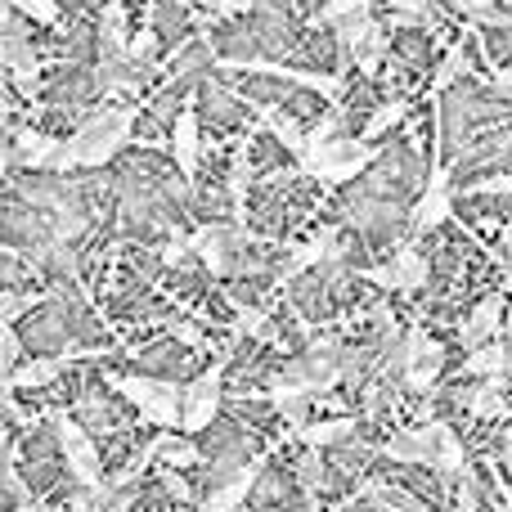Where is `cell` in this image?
I'll list each match as a JSON object with an SVG mask.
<instances>
[{
  "mask_svg": "<svg viewBox=\"0 0 512 512\" xmlns=\"http://www.w3.org/2000/svg\"><path fill=\"white\" fill-rule=\"evenodd\" d=\"M162 486H167V495H176L180 504H189V499H194V495H189V486L176 477V472H162Z\"/></svg>",
  "mask_w": 512,
  "mask_h": 512,
  "instance_id": "obj_44",
  "label": "cell"
},
{
  "mask_svg": "<svg viewBox=\"0 0 512 512\" xmlns=\"http://www.w3.org/2000/svg\"><path fill=\"white\" fill-rule=\"evenodd\" d=\"M333 512H355V504H337Z\"/></svg>",
  "mask_w": 512,
  "mask_h": 512,
  "instance_id": "obj_51",
  "label": "cell"
},
{
  "mask_svg": "<svg viewBox=\"0 0 512 512\" xmlns=\"http://www.w3.org/2000/svg\"><path fill=\"white\" fill-rule=\"evenodd\" d=\"M50 427H54V436H59V450H63V459H68L77 486H86V490L99 486V481H104L99 477V450L86 427H77L68 414H50Z\"/></svg>",
  "mask_w": 512,
  "mask_h": 512,
  "instance_id": "obj_5",
  "label": "cell"
},
{
  "mask_svg": "<svg viewBox=\"0 0 512 512\" xmlns=\"http://www.w3.org/2000/svg\"><path fill=\"white\" fill-rule=\"evenodd\" d=\"M9 162H14V149H5V144H0V180H5V171H9Z\"/></svg>",
  "mask_w": 512,
  "mask_h": 512,
  "instance_id": "obj_47",
  "label": "cell"
},
{
  "mask_svg": "<svg viewBox=\"0 0 512 512\" xmlns=\"http://www.w3.org/2000/svg\"><path fill=\"white\" fill-rule=\"evenodd\" d=\"M508 459H512V441H508Z\"/></svg>",
  "mask_w": 512,
  "mask_h": 512,
  "instance_id": "obj_55",
  "label": "cell"
},
{
  "mask_svg": "<svg viewBox=\"0 0 512 512\" xmlns=\"http://www.w3.org/2000/svg\"><path fill=\"white\" fill-rule=\"evenodd\" d=\"M9 32H18V27H14V5H9V0H0V41H5Z\"/></svg>",
  "mask_w": 512,
  "mask_h": 512,
  "instance_id": "obj_45",
  "label": "cell"
},
{
  "mask_svg": "<svg viewBox=\"0 0 512 512\" xmlns=\"http://www.w3.org/2000/svg\"><path fill=\"white\" fill-rule=\"evenodd\" d=\"M499 328H504V297L495 292V297H486L468 319H463L459 337H463V346H481V342H495Z\"/></svg>",
  "mask_w": 512,
  "mask_h": 512,
  "instance_id": "obj_10",
  "label": "cell"
},
{
  "mask_svg": "<svg viewBox=\"0 0 512 512\" xmlns=\"http://www.w3.org/2000/svg\"><path fill=\"white\" fill-rule=\"evenodd\" d=\"M405 113H409V104H405V99H391V104H382L378 113H373V122H369V135L391 131V126H396V122H405Z\"/></svg>",
  "mask_w": 512,
  "mask_h": 512,
  "instance_id": "obj_34",
  "label": "cell"
},
{
  "mask_svg": "<svg viewBox=\"0 0 512 512\" xmlns=\"http://www.w3.org/2000/svg\"><path fill=\"white\" fill-rule=\"evenodd\" d=\"M122 0H108L99 18V63H126V32H122Z\"/></svg>",
  "mask_w": 512,
  "mask_h": 512,
  "instance_id": "obj_12",
  "label": "cell"
},
{
  "mask_svg": "<svg viewBox=\"0 0 512 512\" xmlns=\"http://www.w3.org/2000/svg\"><path fill=\"white\" fill-rule=\"evenodd\" d=\"M194 261V248H189V234H176V239L162 248V265L167 270H180V265H189Z\"/></svg>",
  "mask_w": 512,
  "mask_h": 512,
  "instance_id": "obj_35",
  "label": "cell"
},
{
  "mask_svg": "<svg viewBox=\"0 0 512 512\" xmlns=\"http://www.w3.org/2000/svg\"><path fill=\"white\" fill-rule=\"evenodd\" d=\"M113 391L140 405V414L158 427H180V387L171 378H135V373H113Z\"/></svg>",
  "mask_w": 512,
  "mask_h": 512,
  "instance_id": "obj_2",
  "label": "cell"
},
{
  "mask_svg": "<svg viewBox=\"0 0 512 512\" xmlns=\"http://www.w3.org/2000/svg\"><path fill=\"white\" fill-rule=\"evenodd\" d=\"M369 162H378L369 140H328L324 149L301 153V167L315 180H324V185H346V180H355Z\"/></svg>",
  "mask_w": 512,
  "mask_h": 512,
  "instance_id": "obj_3",
  "label": "cell"
},
{
  "mask_svg": "<svg viewBox=\"0 0 512 512\" xmlns=\"http://www.w3.org/2000/svg\"><path fill=\"white\" fill-rule=\"evenodd\" d=\"M149 450H153V459H162L167 468H189V463L203 459V450H198L194 441H185V436H171V432H162L158 441H149Z\"/></svg>",
  "mask_w": 512,
  "mask_h": 512,
  "instance_id": "obj_22",
  "label": "cell"
},
{
  "mask_svg": "<svg viewBox=\"0 0 512 512\" xmlns=\"http://www.w3.org/2000/svg\"><path fill=\"white\" fill-rule=\"evenodd\" d=\"M32 306H36L32 292H0V328H9L18 315H27Z\"/></svg>",
  "mask_w": 512,
  "mask_h": 512,
  "instance_id": "obj_32",
  "label": "cell"
},
{
  "mask_svg": "<svg viewBox=\"0 0 512 512\" xmlns=\"http://www.w3.org/2000/svg\"><path fill=\"white\" fill-rule=\"evenodd\" d=\"M0 63H5V68H14L18 81H32L36 77V54H32V45H27L18 32H9L5 41H0Z\"/></svg>",
  "mask_w": 512,
  "mask_h": 512,
  "instance_id": "obj_24",
  "label": "cell"
},
{
  "mask_svg": "<svg viewBox=\"0 0 512 512\" xmlns=\"http://www.w3.org/2000/svg\"><path fill=\"white\" fill-rule=\"evenodd\" d=\"M5 445H9V432H5V427H0V450H5Z\"/></svg>",
  "mask_w": 512,
  "mask_h": 512,
  "instance_id": "obj_49",
  "label": "cell"
},
{
  "mask_svg": "<svg viewBox=\"0 0 512 512\" xmlns=\"http://www.w3.org/2000/svg\"><path fill=\"white\" fill-rule=\"evenodd\" d=\"M216 409H221V364L207 369L203 378H194L189 387H180V432L194 436L212 427Z\"/></svg>",
  "mask_w": 512,
  "mask_h": 512,
  "instance_id": "obj_6",
  "label": "cell"
},
{
  "mask_svg": "<svg viewBox=\"0 0 512 512\" xmlns=\"http://www.w3.org/2000/svg\"><path fill=\"white\" fill-rule=\"evenodd\" d=\"M504 248L512 252V225H508V230H504Z\"/></svg>",
  "mask_w": 512,
  "mask_h": 512,
  "instance_id": "obj_48",
  "label": "cell"
},
{
  "mask_svg": "<svg viewBox=\"0 0 512 512\" xmlns=\"http://www.w3.org/2000/svg\"><path fill=\"white\" fill-rule=\"evenodd\" d=\"M450 212H454L450 185H427V194L418 198V207H414V225L418 230H436V225L450 221Z\"/></svg>",
  "mask_w": 512,
  "mask_h": 512,
  "instance_id": "obj_18",
  "label": "cell"
},
{
  "mask_svg": "<svg viewBox=\"0 0 512 512\" xmlns=\"http://www.w3.org/2000/svg\"><path fill=\"white\" fill-rule=\"evenodd\" d=\"M265 400H270V405L279 409V414L288 418L292 427H301V423H306V400H310V396H306V391H301V387H292L288 378L270 382V391H265Z\"/></svg>",
  "mask_w": 512,
  "mask_h": 512,
  "instance_id": "obj_21",
  "label": "cell"
},
{
  "mask_svg": "<svg viewBox=\"0 0 512 512\" xmlns=\"http://www.w3.org/2000/svg\"><path fill=\"white\" fill-rule=\"evenodd\" d=\"M9 5L32 23H59V0H9Z\"/></svg>",
  "mask_w": 512,
  "mask_h": 512,
  "instance_id": "obj_33",
  "label": "cell"
},
{
  "mask_svg": "<svg viewBox=\"0 0 512 512\" xmlns=\"http://www.w3.org/2000/svg\"><path fill=\"white\" fill-rule=\"evenodd\" d=\"M508 328H512V310H508Z\"/></svg>",
  "mask_w": 512,
  "mask_h": 512,
  "instance_id": "obj_54",
  "label": "cell"
},
{
  "mask_svg": "<svg viewBox=\"0 0 512 512\" xmlns=\"http://www.w3.org/2000/svg\"><path fill=\"white\" fill-rule=\"evenodd\" d=\"M463 72H468V54H463V50H450V59H445L441 72H436V90H450V81H459Z\"/></svg>",
  "mask_w": 512,
  "mask_h": 512,
  "instance_id": "obj_36",
  "label": "cell"
},
{
  "mask_svg": "<svg viewBox=\"0 0 512 512\" xmlns=\"http://www.w3.org/2000/svg\"><path fill=\"white\" fill-rule=\"evenodd\" d=\"M279 77H283V81H292V86L319 90L324 99H337V95H342V77H333V72H301V68H283Z\"/></svg>",
  "mask_w": 512,
  "mask_h": 512,
  "instance_id": "obj_26",
  "label": "cell"
},
{
  "mask_svg": "<svg viewBox=\"0 0 512 512\" xmlns=\"http://www.w3.org/2000/svg\"><path fill=\"white\" fill-rule=\"evenodd\" d=\"M454 5L463 9L468 18H477V23H490V27H512L508 14H499L495 0H454Z\"/></svg>",
  "mask_w": 512,
  "mask_h": 512,
  "instance_id": "obj_30",
  "label": "cell"
},
{
  "mask_svg": "<svg viewBox=\"0 0 512 512\" xmlns=\"http://www.w3.org/2000/svg\"><path fill=\"white\" fill-rule=\"evenodd\" d=\"M472 194H481V198H499V194H512V176L481 180V185H472Z\"/></svg>",
  "mask_w": 512,
  "mask_h": 512,
  "instance_id": "obj_42",
  "label": "cell"
},
{
  "mask_svg": "<svg viewBox=\"0 0 512 512\" xmlns=\"http://www.w3.org/2000/svg\"><path fill=\"white\" fill-rule=\"evenodd\" d=\"M234 337H261V342H274V324L261 306H239L234 315Z\"/></svg>",
  "mask_w": 512,
  "mask_h": 512,
  "instance_id": "obj_27",
  "label": "cell"
},
{
  "mask_svg": "<svg viewBox=\"0 0 512 512\" xmlns=\"http://www.w3.org/2000/svg\"><path fill=\"white\" fill-rule=\"evenodd\" d=\"M261 468H265V459H252V463H243L239 472H234L230 481H221V486L212 490V495L198 504V512H234L243 504V499L252 495V486L261 481Z\"/></svg>",
  "mask_w": 512,
  "mask_h": 512,
  "instance_id": "obj_7",
  "label": "cell"
},
{
  "mask_svg": "<svg viewBox=\"0 0 512 512\" xmlns=\"http://www.w3.org/2000/svg\"><path fill=\"white\" fill-rule=\"evenodd\" d=\"M0 468H5V450H0Z\"/></svg>",
  "mask_w": 512,
  "mask_h": 512,
  "instance_id": "obj_53",
  "label": "cell"
},
{
  "mask_svg": "<svg viewBox=\"0 0 512 512\" xmlns=\"http://www.w3.org/2000/svg\"><path fill=\"white\" fill-rule=\"evenodd\" d=\"M342 252H346L342 234H337V230H319V234H315V243H301V248H292L288 265H283V279H297V274L315 270V265L337 261V256H342Z\"/></svg>",
  "mask_w": 512,
  "mask_h": 512,
  "instance_id": "obj_9",
  "label": "cell"
},
{
  "mask_svg": "<svg viewBox=\"0 0 512 512\" xmlns=\"http://www.w3.org/2000/svg\"><path fill=\"white\" fill-rule=\"evenodd\" d=\"M167 333H171V337H180V342H185V346H203V328L185 324V319H171V324H167Z\"/></svg>",
  "mask_w": 512,
  "mask_h": 512,
  "instance_id": "obj_41",
  "label": "cell"
},
{
  "mask_svg": "<svg viewBox=\"0 0 512 512\" xmlns=\"http://www.w3.org/2000/svg\"><path fill=\"white\" fill-rule=\"evenodd\" d=\"M153 50H158V32H153V27H144V32L135 36L131 45H126V59H135V63H153Z\"/></svg>",
  "mask_w": 512,
  "mask_h": 512,
  "instance_id": "obj_37",
  "label": "cell"
},
{
  "mask_svg": "<svg viewBox=\"0 0 512 512\" xmlns=\"http://www.w3.org/2000/svg\"><path fill=\"white\" fill-rule=\"evenodd\" d=\"M63 364H68V355H41V360H27V364H14L9 369V387L14 391H27V387H45V382H54L63 373Z\"/></svg>",
  "mask_w": 512,
  "mask_h": 512,
  "instance_id": "obj_15",
  "label": "cell"
},
{
  "mask_svg": "<svg viewBox=\"0 0 512 512\" xmlns=\"http://www.w3.org/2000/svg\"><path fill=\"white\" fill-rule=\"evenodd\" d=\"M373 9V0H328L324 9H319V18H310L315 27H333V23H342V18H360V14H369Z\"/></svg>",
  "mask_w": 512,
  "mask_h": 512,
  "instance_id": "obj_28",
  "label": "cell"
},
{
  "mask_svg": "<svg viewBox=\"0 0 512 512\" xmlns=\"http://www.w3.org/2000/svg\"><path fill=\"white\" fill-rule=\"evenodd\" d=\"M194 256H203V265L212 274H234L243 270V248H248V230L243 225H203L189 234Z\"/></svg>",
  "mask_w": 512,
  "mask_h": 512,
  "instance_id": "obj_4",
  "label": "cell"
},
{
  "mask_svg": "<svg viewBox=\"0 0 512 512\" xmlns=\"http://www.w3.org/2000/svg\"><path fill=\"white\" fill-rule=\"evenodd\" d=\"M355 436V418H324V423H301L297 441L306 450H324V445H342Z\"/></svg>",
  "mask_w": 512,
  "mask_h": 512,
  "instance_id": "obj_17",
  "label": "cell"
},
{
  "mask_svg": "<svg viewBox=\"0 0 512 512\" xmlns=\"http://www.w3.org/2000/svg\"><path fill=\"white\" fill-rule=\"evenodd\" d=\"M495 86H499V90H504V95L512 99V68H499V72H495Z\"/></svg>",
  "mask_w": 512,
  "mask_h": 512,
  "instance_id": "obj_46",
  "label": "cell"
},
{
  "mask_svg": "<svg viewBox=\"0 0 512 512\" xmlns=\"http://www.w3.org/2000/svg\"><path fill=\"white\" fill-rule=\"evenodd\" d=\"M499 512H512V499H508V504H504V508H499Z\"/></svg>",
  "mask_w": 512,
  "mask_h": 512,
  "instance_id": "obj_52",
  "label": "cell"
},
{
  "mask_svg": "<svg viewBox=\"0 0 512 512\" xmlns=\"http://www.w3.org/2000/svg\"><path fill=\"white\" fill-rule=\"evenodd\" d=\"M391 5L400 9V18H414V23H423V27H441V9L432 5V0H391Z\"/></svg>",
  "mask_w": 512,
  "mask_h": 512,
  "instance_id": "obj_29",
  "label": "cell"
},
{
  "mask_svg": "<svg viewBox=\"0 0 512 512\" xmlns=\"http://www.w3.org/2000/svg\"><path fill=\"white\" fill-rule=\"evenodd\" d=\"M198 5H203V9H216V14L230 18V14H243V9H256L261 0H198Z\"/></svg>",
  "mask_w": 512,
  "mask_h": 512,
  "instance_id": "obj_40",
  "label": "cell"
},
{
  "mask_svg": "<svg viewBox=\"0 0 512 512\" xmlns=\"http://www.w3.org/2000/svg\"><path fill=\"white\" fill-rule=\"evenodd\" d=\"M391 279H396V292H418L427 283V256L418 248H400L391 261Z\"/></svg>",
  "mask_w": 512,
  "mask_h": 512,
  "instance_id": "obj_20",
  "label": "cell"
},
{
  "mask_svg": "<svg viewBox=\"0 0 512 512\" xmlns=\"http://www.w3.org/2000/svg\"><path fill=\"white\" fill-rule=\"evenodd\" d=\"M432 468L441 472L445 481H454L463 468H468V450H463V441L450 432V423H436V450H432Z\"/></svg>",
  "mask_w": 512,
  "mask_h": 512,
  "instance_id": "obj_16",
  "label": "cell"
},
{
  "mask_svg": "<svg viewBox=\"0 0 512 512\" xmlns=\"http://www.w3.org/2000/svg\"><path fill=\"white\" fill-rule=\"evenodd\" d=\"M198 158H203V135H198V117L180 113L176 117V167L185 180L198 176Z\"/></svg>",
  "mask_w": 512,
  "mask_h": 512,
  "instance_id": "obj_14",
  "label": "cell"
},
{
  "mask_svg": "<svg viewBox=\"0 0 512 512\" xmlns=\"http://www.w3.org/2000/svg\"><path fill=\"white\" fill-rule=\"evenodd\" d=\"M256 113H261V122L270 126V135L283 144V149H288V153H297V158H301V153H306V131H301V126L292 122L288 113H279V108H265V104L256 108Z\"/></svg>",
  "mask_w": 512,
  "mask_h": 512,
  "instance_id": "obj_23",
  "label": "cell"
},
{
  "mask_svg": "<svg viewBox=\"0 0 512 512\" xmlns=\"http://www.w3.org/2000/svg\"><path fill=\"white\" fill-rule=\"evenodd\" d=\"M18 512H41V508H36V504H18Z\"/></svg>",
  "mask_w": 512,
  "mask_h": 512,
  "instance_id": "obj_50",
  "label": "cell"
},
{
  "mask_svg": "<svg viewBox=\"0 0 512 512\" xmlns=\"http://www.w3.org/2000/svg\"><path fill=\"white\" fill-rule=\"evenodd\" d=\"M512 369V346L504 342H481L472 346V355L463 360V378H499Z\"/></svg>",
  "mask_w": 512,
  "mask_h": 512,
  "instance_id": "obj_13",
  "label": "cell"
},
{
  "mask_svg": "<svg viewBox=\"0 0 512 512\" xmlns=\"http://www.w3.org/2000/svg\"><path fill=\"white\" fill-rule=\"evenodd\" d=\"M337 131H342V113L333 108V113H324V117H319V122L306 131V149H324L328 140H337Z\"/></svg>",
  "mask_w": 512,
  "mask_h": 512,
  "instance_id": "obj_31",
  "label": "cell"
},
{
  "mask_svg": "<svg viewBox=\"0 0 512 512\" xmlns=\"http://www.w3.org/2000/svg\"><path fill=\"white\" fill-rule=\"evenodd\" d=\"M18 364V337L9 328H0V382L9 378V369Z\"/></svg>",
  "mask_w": 512,
  "mask_h": 512,
  "instance_id": "obj_39",
  "label": "cell"
},
{
  "mask_svg": "<svg viewBox=\"0 0 512 512\" xmlns=\"http://www.w3.org/2000/svg\"><path fill=\"white\" fill-rule=\"evenodd\" d=\"M369 283H378V288H387V292H396V279H391V265H373V270H360Z\"/></svg>",
  "mask_w": 512,
  "mask_h": 512,
  "instance_id": "obj_43",
  "label": "cell"
},
{
  "mask_svg": "<svg viewBox=\"0 0 512 512\" xmlns=\"http://www.w3.org/2000/svg\"><path fill=\"white\" fill-rule=\"evenodd\" d=\"M131 126H135V108H99L90 113L86 126H77L72 140L59 144V162L54 171H77V167H104L122 153V144L131 140Z\"/></svg>",
  "mask_w": 512,
  "mask_h": 512,
  "instance_id": "obj_1",
  "label": "cell"
},
{
  "mask_svg": "<svg viewBox=\"0 0 512 512\" xmlns=\"http://www.w3.org/2000/svg\"><path fill=\"white\" fill-rule=\"evenodd\" d=\"M382 54H387V32H382L378 23L369 27V32L360 36V41H355V50H351V63H360L364 72H378V63H382Z\"/></svg>",
  "mask_w": 512,
  "mask_h": 512,
  "instance_id": "obj_25",
  "label": "cell"
},
{
  "mask_svg": "<svg viewBox=\"0 0 512 512\" xmlns=\"http://www.w3.org/2000/svg\"><path fill=\"white\" fill-rule=\"evenodd\" d=\"M504 387H508V373H499V378H481V387L459 391V405H468L477 418H504L508 414Z\"/></svg>",
  "mask_w": 512,
  "mask_h": 512,
  "instance_id": "obj_11",
  "label": "cell"
},
{
  "mask_svg": "<svg viewBox=\"0 0 512 512\" xmlns=\"http://www.w3.org/2000/svg\"><path fill=\"white\" fill-rule=\"evenodd\" d=\"M432 450H436V423L405 427V432H396L387 445H382V454H387V459L418 463V468H432Z\"/></svg>",
  "mask_w": 512,
  "mask_h": 512,
  "instance_id": "obj_8",
  "label": "cell"
},
{
  "mask_svg": "<svg viewBox=\"0 0 512 512\" xmlns=\"http://www.w3.org/2000/svg\"><path fill=\"white\" fill-rule=\"evenodd\" d=\"M301 481H306V495H315V490L324 486V459H319V450H306V459H301Z\"/></svg>",
  "mask_w": 512,
  "mask_h": 512,
  "instance_id": "obj_38",
  "label": "cell"
},
{
  "mask_svg": "<svg viewBox=\"0 0 512 512\" xmlns=\"http://www.w3.org/2000/svg\"><path fill=\"white\" fill-rule=\"evenodd\" d=\"M59 144L54 135H41V131H23L18 135V158L27 162V167L36 171H54V162H59Z\"/></svg>",
  "mask_w": 512,
  "mask_h": 512,
  "instance_id": "obj_19",
  "label": "cell"
}]
</instances>
